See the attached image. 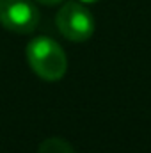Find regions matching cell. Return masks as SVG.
<instances>
[{"mask_svg": "<svg viewBox=\"0 0 151 153\" xmlns=\"http://www.w3.org/2000/svg\"><path fill=\"white\" fill-rule=\"evenodd\" d=\"M38 4H41V5H57L59 2H62V0H36Z\"/></svg>", "mask_w": 151, "mask_h": 153, "instance_id": "5", "label": "cell"}, {"mask_svg": "<svg viewBox=\"0 0 151 153\" xmlns=\"http://www.w3.org/2000/svg\"><path fill=\"white\" fill-rule=\"evenodd\" d=\"M55 23L59 32L64 38L75 43L87 41L94 34V29H96L91 11L78 2H70L62 5L55 16Z\"/></svg>", "mask_w": 151, "mask_h": 153, "instance_id": "2", "label": "cell"}, {"mask_svg": "<svg viewBox=\"0 0 151 153\" xmlns=\"http://www.w3.org/2000/svg\"><path fill=\"white\" fill-rule=\"evenodd\" d=\"M39 9L32 0H0V23L14 34H30L39 25Z\"/></svg>", "mask_w": 151, "mask_h": 153, "instance_id": "3", "label": "cell"}, {"mask_svg": "<svg viewBox=\"0 0 151 153\" xmlns=\"http://www.w3.org/2000/svg\"><path fill=\"white\" fill-rule=\"evenodd\" d=\"M38 153H75V150L68 141L61 137H50L39 144Z\"/></svg>", "mask_w": 151, "mask_h": 153, "instance_id": "4", "label": "cell"}, {"mask_svg": "<svg viewBox=\"0 0 151 153\" xmlns=\"http://www.w3.org/2000/svg\"><path fill=\"white\" fill-rule=\"evenodd\" d=\"M80 2H84V4H93V2H98V0H80Z\"/></svg>", "mask_w": 151, "mask_h": 153, "instance_id": "6", "label": "cell"}, {"mask_svg": "<svg viewBox=\"0 0 151 153\" xmlns=\"http://www.w3.org/2000/svg\"><path fill=\"white\" fill-rule=\"evenodd\" d=\"M27 61L32 71L46 82L61 80L68 70V57L62 46L50 38L32 39L27 45Z\"/></svg>", "mask_w": 151, "mask_h": 153, "instance_id": "1", "label": "cell"}]
</instances>
